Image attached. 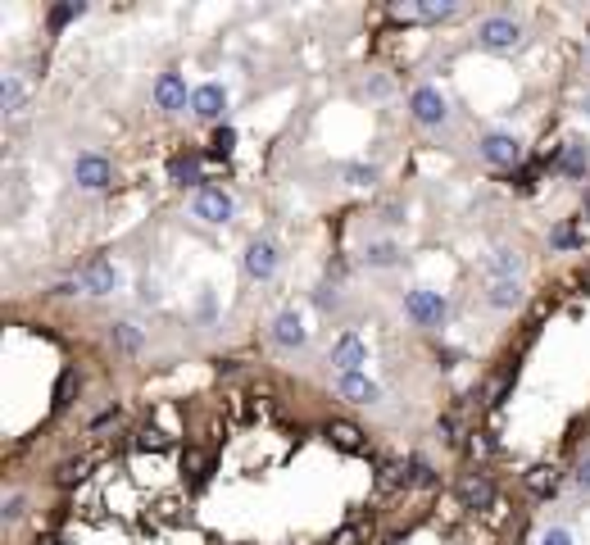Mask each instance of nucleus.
<instances>
[{
    "instance_id": "nucleus-39",
    "label": "nucleus",
    "mask_w": 590,
    "mask_h": 545,
    "mask_svg": "<svg viewBox=\"0 0 590 545\" xmlns=\"http://www.w3.org/2000/svg\"><path fill=\"white\" fill-rule=\"evenodd\" d=\"M436 432H441V441H454V418H441Z\"/></svg>"
},
{
    "instance_id": "nucleus-37",
    "label": "nucleus",
    "mask_w": 590,
    "mask_h": 545,
    "mask_svg": "<svg viewBox=\"0 0 590 545\" xmlns=\"http://www.w3.org/2000/svg\"><path fill=\"white\" fill-rule=\"evenodd\" d=\"M486 450H490V441H486V436H472V441H468V454H472V459H481Z\"/></svg>"
},
{
    "instance_id": "nucleus-6",
    "label": "nucleus",
    "mask_w": 590,
    "mask_h": 545,
    "mask_svg": "<svg viewBox=\"0 0 590 545\" xmlns=\"http://www.w3.org/2000/svg\"><path fill=\"white\" fill-rule=\"evenodd\" d=\"M364 359H368V346H364L355 332H346V337L337 341V350H332V368H337L341 378H355Z\"/></svg>"
},
{
    "instance_id": "nucleus-12",
    "label": "nucleus",
    "mask_w": 590,
    "mask_h": 545,
    "mask_svg": "<svg viewBox=\"0 0 590 545\" xmlns=\"http://www.w3.org/2000/svg\"><path fill=\"white\" fill-rule=\"evenodd\" d=\"M272 341L277 346H305V323H300V314L295 310H286V314H277V323H272Z\"/></svg>"
},
{
    "instance_id": "nucleus-26",
    "label": "nucleus",
    "mask_w": 590,
    "mask_h": 545,
    "mask_svg": "<svg viewBox=\"0 0 590 545\" xmlns=\"http://www.w3.org/2000/svg\"><path fill=\"white\" fill-rule=\"evenodd\" d=\"M585 168V146L581 141H572L567 146V155H563V173H581Z\"/></svg>"
},
{
    "instance_id": "nucleus-25",
    "label": "nucleus",
    "mask_w": 590,
    "mask_h": 545,
    "mask_svg": "<svg viewBox=\"0 0 590 545\" xmlns=\"http://www.w3.org/2000/svg\"><path fill=\"white\" fill-rule=\"evenodd\" d=\"M404 477H409V473H404L400 464H382V473H377V491H395Z\"/></svg>"
},
{
    "instance_id": "nucleus-40",
    "label": "nucleus",
    "mask_w": 590,
    "mask_h": 545,
    "mask_svg": "<svg viewBox=\"0 0 590 545\" xmlns=\"http://www.w3.org/2000/svg\"><path fill=\"white\" fill-rule=\"evenodd\" d=\"M114 423H119V414H100L91 427H96V432H105V427H114Z\"/></svg>"
},
{
    "instance_id": "nucleus-16",
    "label": "nucleus",
    "mask_w": 590,
    "mask_h": 545,
    "mask_svg": "<svg viewBox=\"0 0 590 545\" xmlns=\"http://www.w3.org/2000/svg\"><path fill=\"white\" fill-rule=\"evenodd\" d=\"M486 301H490L495 310H513V305L522 301V287H518V278H500V282H486Z\"/></svg>"
},
{
    "instance_id": "nucleus-42",
    "label": "nucleus",
    "mask_w": 590,
    "mask_h": 545,
    "mask_svg": "<svg viewBox=\"0 0 590 545\" xmlns=\"http://www.w3.org/2000/svg\"><path fill=\"white\" fill-rule=\"evenodd\" d=\"M177 509H182L177 500H159V513H164V518H177Z\"/></svg>"
},
{
    "instance_id": "nucleus-36",
    "label": "nucleus",
    "mask_w": 590,
    "mask_h": 545,
    "mask_svg": "<svg viewBox=\"0 0 590 545\" xmlns=\"http://www.w3.org/2000/svg\"><path fill=\"white\" fill-rule=\"evenodd\" d=\"M554 245H581V236H576L572 227H558V232H554Z\"/></svg>"
},
{
    "instance_id": "nucleus-2",
    "label": "nucleus",
    "mask_w": 590,
    "mask_h": 545,
    "mask_svg": "<svg viewBox=\"0 0 590 545\" xmlns=\"http://www.w3.org/2000/svg\"><path fill=\"white\" fill-rule=\"evenodd\" d=\"M477 42H481L486 51H513V46L522 42V33H518V24H513V19H481Z\"/></svg>"
},
{
    "instance_id": "nucleus-31",
    "label": "nucleus",
    "mask_w": 590,
    "mask_h": 545,
    "mask_svg": "<svg viewBox=\"0 0 590 545\" xmlns=\"http://www.w3.org/2000/svg\"><path fill=\"white\" fill-rule=\"evenodd\" d=\"M364 536H368V531H364V527H341V531H337V536H332V545H359V540H364Z\"/></svg>"
},
{
    "instance_id": "nucleus-17",
    "label": "nucleus",
    "mask_w": 590,
    "mask_h": 545,
    "mask_svg": "<svg viewBox=\"0 0 590 545\" xmlns=\"http://www.w3.org/2000/svg\"><path fill=\"white\" fill-rule=\"evenodd\" d=\"M459 5H454V0H432V5H400L395 14L400 19H450Z\"/></svg>"
},
{
    "instance_id": "nucleus-45",
    "label": "nucleus",
    "mask_w": 590,
    "mask_h": 545,
    "mask_svg": "<svg viewBox=\"0 0 590 545\" xmlns=\"http://www.w3.org/2000/svg\"><path fill=\"white\" fill-rule=\"evenodd\" d=\"M585 114H590V96H585Z\"/></svg>"
},
{
    "instance_id": "nucleus-18",
    "label": "nucleus",
    "mask_w": 590,
    "mask_h": 545,
    "mask_svg": "<svg viewBox=\"0 0 590 545\" xmlns=\"http://www.w3.org/2000/svg\"><path fill=\"white\" fill-rule=\"evenodd\" d=\"M24 100H28V87L19 73H5V87H0V105H5V114H24Z\"/></svg>"
},
{
    "instance_id": "nucleus-41",
    "label": "nucleus",
    "mask_w": 590,
    "mask_h": 545,
    "mask_svg": "<svg viewBox=\"0 0 590 545\" xmlns=\"http://www.w3.org/2000/svg\"><path fill=\"white\" fill-rule=\"evenodd\" d=\"M19 509H24V500H19V495H10V500H5V518H19Z\"/></svg>"
},
{
    "instance_id": "nucleus-29",
    "label": "nucleus",
    "mask_w": 590,
    "mask_h": 545,
    "mask_svg": "<svg viewBox=\"0 0 590 545\" xmlns=\"http://www.w3.org/2000/svg\"><path fill=\"white\" fill-rule=\"evenodd\" d=\"M509 382H513V373H500V378L486 387V405H500V396L509 391Z\"/></svg>"
},
{
    "instance_id": "nucleus-27",
    "label": "nucleus",
    "mask_w": 590,
    "mask_h": 545,
    "mask_svg": "<svg viewBox=\"0 0 590 545\" xmlns=\"http://www.w3.org/2000/svg\"><path fill=\"white\" fill-rule=\"evenodd\" d=\"M82 14V0H73V5H60V10H51V28H64L69 19H78Z\"/></svg>"
},
{
    "instance_id": "nucleus-22",
    "label": "nucleus",
    "mask_w": 590,
    "mask_h": 545,
    "mask_svg": "<svg viewBox=\"0 0 590 545\" xmlns=\"http://www.w3.org/2000/svg\"><path fill=\"white\" fill-rule=\"evenodd\" d=\"M109 341H114L123 355L141 350V332H137V323H114V328H109Z\"/></svg>"
},
{
    "instance_id": "nucleus-15",
    "label": "nucleus",
    "mask_w": 590,
    "mask_h": 545,
    "mask_svg": "<svg viewBox=\"0 0 590 545\" xmlns=\"http://www.w3.org/2000/svg\"><path fill=\"white\" fill-rule=\"evenodd\" d=\"M337 391H341L350 405H373V400H377V382H368L364 373H355V378H341V382H337Z\"/></svg>"
},
{
    "instance_id": "nucleus-1",
    "label": "nucleus",
    "mask_w": 590,
    "mask_h": 545,
    "mask_svg": "<svg viewBox=\"0 0 590 545\" xmlns=\"http://www.w3.org/2000/svg\"><path fill=\"white\" fill-rule=\"evenodd\" d=\"M114 282H119V272H114V263L109 259H91V263H82L78 268V292H87V296H109L114 292Z\"/></svg>"
},
{
    "instance_id": "nucleus-23",
    "label": "nucleus",
    "mask_w": 590,
    "mask_h": 545,
    "mask_svg": "<svg viewBox=\"0 0 590 545\" xmlns=\"http://www.w3.org/2000/svg\"><path fill=\"white\" fill-rule=\"evenodd\" d=\"M168 173H173L177 182H195V177H200V159H191V155H177V159L168 164Z\"/></svg>"
},
{
    "instance_id": "nucleus-20",
    "label": "nucleus",
    "mask_w": 590,
    "mask_h": 545,
    "mask_svg": "<svg viewBox=\"0 0 590 545\" xmlns=\"http://www.w3.org/2000/svg\"><path fill=\"white\" fill-rule=\"evenodd\" d=\"M558 486V468L554 464H536L531 473H527V491L531 495H545V491H554Z\"/></svg>"
},
{
    "instance_id": "nucleus-19",
    "label": "nucleus",
    "mask_w": 590,
    "mask_h": 545,
    "mask_svg": "<svg viewBox=\"0 0 590 545\" xmlns=\"http://www.w3.org/2000/svg\"><path fill=\"white\" fill-rule=\"evenodd\" d=\"M91 468H96V454L69 459V464H60V468H55V482H60V486H78V482H82V477H87Z\"/></svg>"
},
{
    "instance_id": "nucleus-30",
    "label": "nucleus",
    "mask_w": 590,
    "mask_h": 545,
    "mask_svg": "<svg viewBox=\"0 0 590 545\" xmlns=\"http://www.w3.org/2000/svg\"><path fill=\"white\" fill-rule=\"evenodd\" d=\"M232 146H236V132H232V128H218V132H214V155H227Z\"/></svg>"
},
{
    "instance_id": "nucleus-10",
    "label": "nucleus",
    "mask_w": 590,
    "mask_h": 545,
    "mask_svg": "<svg viewBox=\"0 0 590 545\" xmlns=\"http://www.w3.org/2000/svg\"><path fill=\"white\" fill-rule=\"evenodd\" d=\"M522 272V254L518 250H495L486 263H481V282H500V278H518Z\"/></svg>"
},
{
    "instance_id": "nucleus-9",
    "label": "nucleus",
    "mask_w": 590,
    "mask_h": 545,
    "mask_svg": "<svg viewBox=\"0 0 590 545\" xmlns=\"http://www.w3.org/2000/svg\"><path fill=\"white\" fill-rule=\"evenodd\" d=\"M459 500H463L468 509H490V504H495L490 477H486V473H468V477L459 482Z\"/></svg>"
},
{
    "instance_id": "nucleus-34",
    "label": "nucleus",
    "mask_w": 590,
    "mask_h": 545,
    "mask_svg": "<svg viewBox=\"0 0 590 545\" xmlns=\"http://www.w3.org/2000/svg\"><path fill=\"white\" fill-rule=\"evenodd\" d=\"M409 482H418V486H432V468H427V464H409Z\"/></svg>"
},
{
    "instance_id": "nucleus-24",
    "label": "nucleus",
    "mask_w": 590,
    "mask_h": 545,
    "mask_svg": "<svg viewBox=\"0 0 590 545\" xmlns=\"http://www.w3.org/2000/svg\"><path fill=\"white\" fill-rule=\"evenodd\" d=\"M78 387H82V378H78V373L69 368V373L60 378V387H55V409H64V405L73 400V391H78Z\"/></svg>"
},
{
    "instance_id": "nucleus-5",
    "label": "nucleus",
    "mask_w": 590,
    "mask_h": 545,
    "mask_svg": "<svg viewBox=\"0 0 590 545\" xmlns=\"http://www.w3.org/2000/svg\"><path fill=\"white\" fill-rule=\"evenodd\" d=\"M195 218H205V223H227V218H232V196L218 191V186H200V191H195Z\"/></svg>"
},
{
    "instance_id": "nucleus-38",
    "label": "nucleus",
    "mask_w": 590,
    "mask_h": 545,
    "mask_svg": "<svg viewBox=\"0 0 590 545\" xmlns=\"http://www.w3.org/2000/svg\"><path fill=\"white\" fill-rule=\"evenodd\" d=\"M540 545H572V536H567V531H545Z\"/></svg>"
},
{
    "instance_id": "nucleus-46",
    "label": "nucleus",
    "mask_w": 590,
    "mask_h": 545,
    "mask_svg": "<svg viewBox=\"0 0 590 545\" xmlns=\"http://www.w3.org/2000/svg\"><path fill=\"white\" fill-rule=\"evenodd\" d=\"M585 218H590V200H585Z\"/></svg>"
},
{
    "instance_id": "nucleus-28",
    "label": "nucleus",
    "mask_w": 590,
    "mask_h": 545,
    "mask_svg": "<svg viewBox=\"0 0 590 545\" xmlns=\"http://www.w3.org/2000/svg\"><path fill=\"white\" fill-rule=\"evenodd\" d=\"M346 177H350L355 186H373V182H377V168H364V164H350V168H346Z\"/></svg>"
},
{
    "instance_id": "nucleus-44",
    "label": "nucleus",
    "mask_w": 590,
    "mask_h": 545,
    "mask_svg": "<svg viewBox=\"0 0 590 545\" xmlns=\"http://www.w3.org/2000/svg\"><path fill=\"white\" fill-rule=\"evenodd\" d=\"M585 292H590V272H585Z\"/></svg>"
},
{
    "instance_id": "nucleus-33",
    "label": "nucleus",
    "mask_w": 590,
    "mask_h": 545,
    "mask_svg": "<svg viewBox=\"0 0 590 545\" xmlns=\"http://www.w3.org/2000/svg\"><path fill=\"white\" fill-rule=\"evenodd\" d=\"M205 464H209V459H205L200 450H191V454H186V473H191V477H205Z\"/></svg>"
},
{
    "instance_id": "nucleus-14",
    "label": "nucleus",
    "mask_w": 590,
    "mask_h": 545,
    "mask_svg": "<svg viewBox=\"0 0 590 545\" xmlns=\"http://www.w3.org/2000/svg\"><path fill=\"white\" fill-rule=\"evenodd\" d=\"M155 100H159V110H177V105H186V82H182L177 73H164V78L155 82Z\"/></svg>"
},
{
    "instance_id": "nucleus-11",
    "label": "nucleus",
    "mask_w": 590,
    "mask_h": 545,
    "mask_svg": "<svg viewBox=\"0 0 590 545\" xmlns=\"http://www.w3.org/2000/svg\"><path fill=\"white\" fill-rule=\"evenodd\" d=\"M272 268H277V250H272V241H250V250H245V272L250 278H272Z\"/></svg>"
},
{
    "instance_id": "nucleus-35",
    "label": "nucleus",
    "mask_w": 590,
    "mask_h": 545,
    "mask_svg": "<svg viewBox=\"0 0 590 545\" xmlns=\"http://www.w3.org/2000/svg\"><path fill=\"white\" fill-rule=\"evenodd\" d=\"M141 445H146V450H150V445L159 450V445H168V436H164V432H155V427H146V432H141Z\"/></svg>"
},
{
    "instance_id": "nucleus-21",
    "label": "nucleus",
    "mask_w": 590,
    "mask_h": 545,
    "mask_svg": "<svg viewBox=\"0 0 590 545\" xmlns=\"http://www.w3.org/2000/svg\"><path fill=\"white\" fill-rule=\"evenodd\" d=\"M328 436H332L341 450H364V445H368V441H364V432H359L355 423H332V427H328Z\"/></svg>"
},
{
    "instance_id": "nucleus-3",
    "label": "nucleus",
    "mask_w": 590,
    "mask_h": 545,
    "mask_svg": "<svg viewBox=\"0 0 590 545\" xmlns=\"http://www.w3.org/2000/svg\"><path fill=\"white\" fill-rule=\"evenodd\" d=\"M481 159L495 164V168H513V164L522 159V146H518V137H509V132H490V137H481Z\"/></svg>"
},
{
    "instance_id": "nucleus-4",
    "label": "nucleus",
    "mask_w": 590,
    "mask_h": 545,
    "mask_svg": "<svg viewBox=\"0 0 590 545\" xmlns=\"http://www.w3.org/2000/svg\"><path fill=\"white\" fill-rule=\"evenodd\" d=\"M409 110H414V119L418 123H445V114H450V105H445V96L436 91V87H418L414 96H409Z\"/></svg>"
},
{
    "instance_id": "nucleus-32",
    "label": "nucleus",
    "mask_w": 590,
    "mask_h": 545,
    "mask_svg": "<svg viewBox=\"0 0 590 545\" xmlns=\"http://www.w3.org/2000/svg\"><path fill=\"white\" fill-rule=\"evenodd\" d=\"M395 254H400L395 245H373V250H368V263H395Z\"/></svg>"
},
{
    "instance_id": "nucleus-8",
    "label": "nucleus",
    "mask_w": 590,
    "mask_h": 545,
    "mask_svg": "<svg viewBox=\"0 0 590 545\" xmlns=\"http://www.w3.org/2000/svg\"><path fill=\"white\" fill-rule=\"evenodd\" d=\"M73 177H78V186L100 191V186H109L114 168H109V159H100V155H82V159H78V168H73Z\"/></svg>"
},
{
    "instance_id": "nucleus-7",
    "label": "nucleus",
    "mask_w": 590,
    "mask_h": 545,
    "mask_svg": "<svg viewBox=\"0 0 590 545\" xmlns=\"http://www.w3.org/2000/svg\"><path fill=\"white\" fill-rule=\"evenodd\" d=\"M404 314H409L414 323H441V319H445V296H436V292H409Z\"/></svg>"
},
{
    "instance_id": "nucleus-43",
    "label": "nucleus",
    "mask_w": 590,
    "mask_h": 545,
    "mask_svg": "<svg viewBox=\"0 0 590 545\" xmlns=\"http://www.w3.org/2000/svg\"><path fill=\"white\" fill-rule=\"evenodd\" d=\"M576 486H581V491H590V464H581V468H576Z\"/></svg>"
},
{
    "instance_id": "nucleus-13",
    "label": "nucleus",
    "mask_w": 590,
    "mask_h": 545,
    "mask_svg": "<svg viewBox=\"0 0 590 545\" xmlns=\"http://www.w3.org/2000/svg\"><path fill=\"white\" fill-rule=\"evenodd\" d=\"M223 105H227V91H223L218 82H209V87H200V91L191 96V110H195L200 119H218Z\"/></svg>"
}]
</instances>
